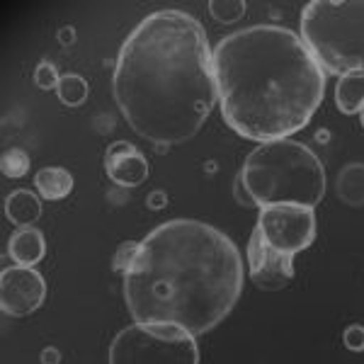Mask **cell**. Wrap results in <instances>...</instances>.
<instances>
[{
  "label": "cell",
  "mask_w": 364,
  "mask_h": 364,
  "mask_svg": "<svg viewBox=\"0 0 364 364\" xmlns=\"http://www.w3.org/2000/svg\"><path fill=\"white\" fill-rule=\"evenodd\" d=\"M34 187H37V195L42 199L56 202V199H63L73 192V175L66 168H58V166L42 168L34 175Z\"/></svg>",
  "instance_id": "4fadbf2b"
},
{
  "label": "cell",
  "mask_w": 364,
  "mask_h": 364,
  "mask_svg": "<svg viewBox=\"0 0 364 364\" xmlns=\"http://www.w3.org/2000/svg\"><path fill=\"white\" fill-rule=\"evenodd\" d=\"M0 170L5 178H25L29 170V156L22 149H8L0 158Z\"/></svg>",
  "instance_id": "ac0fdd59"
},
{
  "label": "cell",
  "mask_w": 364,
  "mask_h": 364,
  "mask_svg": "<svg viewBox=\"0 0 364 364\" xmlns=\"http://www.w3.org/2000/svg\"><path fill=\"white\" fill-rule=\"evenodd\" d=\"M257 231L274 250L296 255L316 240V214L301 204H274L260 209Z\"/></svg>",
  "instance_id": "52a82bcc"
},
{
  "label": "cell",
  "mask_w": 364,
  "mask_h": 364,
  "mask_svg": "<svg viewBox=\"0 0 364 364\" xmlns=\"http://www.w3.org/2000/svg\"><path fill=\"white\" fill-rule=\"evenodd\" d=\"M5 216L17 228H32L42 216V202L32 190H15L5 199Z\"/></svg>",
  "instance_id": "7c38bea8"
},
{
  "label": "cell",
  "mask_w": 364,
  "mask_h": 364,
  "mask_svg": "<svg viewBox=\"0 0 364 364\" xmlns=\"http://www.w3.org/2000/svg\"><path fill=\"white\" fill-rule=\"evenodd\" d=\"M240 185L250 202L260 209L274 204H301L318 207L326 197V168L321 158L291 139L260 144L245 158L240 170Z\"/></svg>",
  "instance_id": "277c9868"
},
{
  "label": "cell",
  "mask_w": 364,
  "mask_h": 364,
  "mask_svg": "<svg viewBox=\"0 0 364 364\" xmlns=\"http://www.w3.org/2000/svg\"><path fill=\"white\" fill-rule=\"evenodd\" d=\"M139 248H141V243H136V240H124V243L117 248L114 257H112V267L117 272L124 274L127 269L134 265V260L139 257Z\"/></svg>",
  "instance_id": "d6986e66"
},
{
  "label": "cell",
  "mask_w": 364,
  "mask_h": 364,
  "mask_svg": "<svg viewBox=\"0 0 364 364\" xmlns=\"http://www.w3.org/2000/svg\"><path fill=\"white\" fill-rule=\"evenodd\" d=\"M46 252V243L42 231L37 228H20L8 240V255L13 257L15 265L34 267Z\"/></svg>",
  "instance_id": "8fae6325"
},
{
  "label": "cell",
  "mask_w": 364,
  "mask_h": 364,
  "mask_svg": "<svg viewBox=\"0 0 364 364\" xmlns=\"http://www.w3.org/2000/svg\"><path fill=\"white\" fill-rule=\"evenodd\" d=\"M61 362V352L56 348H46L42 350V364H58Z\"/></svg>",
  "instance_id": "7402d4cb"
},
{
  "label": "cell",
  "mask_w": 364,
  "mask_h": 364,
  "mask_svg": "<svg viewBox=\"0 0 364 364\" xmlns=\"http://www.w3.org/2000/svg\"><path fill=\"white\" fill-rule=\"evenodd\" d=\"M109 364H199L197 338L173 326H127L109 345Z\"/></svg>",
  "instance_id": "8992f818"
},
{
  "label": "cell",
  "mask_w": 364,
  "mask_h": 364,
  "mask_svg": "<svg viewBox=\"0 0 364 364\" xmlns=\"http://www.w3.org/2000/svg\"><path fill=\"white\" fill-rule=\"evenodd\" d=\"M149 204L154 207V204H163V195H156V197H149Z\"/></svg>",
  "instance_id": "cb8c5ba5"
},
{
  "label": "cell",
  "mask_w": 364,
  "mask_h": 364,
  "mask_svg": "<svg viewBox=\"0 0 364 364\" xmlns=\"http://www.w3.org/2000/svg\"><path fill=\"white\" fill-rule=\"evenodd\" d=\"M343 343H345V348L352 352H364V326H357L355 323V326L345 328Z\"/></svg>",
  "instance_id": "44dd1931"
},
{
  "label": "cell",
  "mask_w": 364,
  "mask_h": 364,
  "mask_svg": "<svg viewBox=\"0 0 364 364\" xmlns=\"http://www.w3.org/2000/svg\"><path fill=\"white\" fill-rule=\"evenodd\" d=\"M112 92L122 117L151 144H185L219 102L214 51L182 10L146 15L117 54Z\"/></svg>",
  "instance_id": "6da1fadb"
},
{
  "label": "cell",
  "mask_w": 364,
  "mask_h": 364,
  "mask_svg": "<svg viewBox=\"0 0 364 364\" xmlns=\"http://www.w3.org/2000/svg\"><path fill=\"white\" fill-rule=\"evenodd\" d=\"M248 274L257 289L279 291L294 282V255L274 250L255 228L248 240Z\"/></svg>",
  "instance_id": "9c48e42d"
},
{
  "label": "cell",
  "mask_w": 364,
  "mask_h": 364,
  "mask_svg": "<svg viewBox=\"0 0 364 364\" xmlns=\"http://www.w3.org/2000/svg\"><path fill=\"white\" fill-rule=\"evenodd\" d=\"M301 39L326 75H364V0L309 3Z\"/></svg>",
  "instance_id": "5b68a950"
},
{
  "label": "cell",
  "mask_w": 364,
  "mask_h": 364,
  "mask_svg": "<svg viewBox=\"0 0 364 364\" xmlns=\"http://www.w3.org/2000/svg\"><path fill=\"white\" fill-rule=\"evenodd\" d=\"M87 80L78 73H63L56 85V97L66 107H80L87 100Z\"/></svg>",
  "instance_id": "2e32d148"
},
{
  "label": "cell",
  "mask_w": 364,
  "mask_h": 364,
  "mask_svg": "<svg viewBox=\"0 0 364 364\" xmlns=\"http://www.w3.org/2000/svg\"><path fill=\"white\" fill-rule=\"evenodd\" d=\"M214 78L224 122L257 144L306 129L326 92V73L301 34L277 25L245 27L221 39Z\"/></svg>",
  "instance_id": "3957f363"
},
{
  "label": "cell",
  "mask_w": 364,
  "mask_h": 364,
  "mask_svg": "<svg viewBox=\"0 0 364 364\" xmlns=\"http://www.w3.org/2000/svg\"><path fill=\"white\" fill-rule=\"evenodd\" d=\"M336 195L352 209L364 207V163H350L338 173Z\"/></svg>",
  "instance_id": "5bb4252c"
},
{
  "label": "cell",
  "mask_w": 364,
  "mask_h": 364,
  "mask_svg": "<svg viewBox=\"0 0 364 364\" xmlns=\"http://www.w3.org/2000/svg\"><path fill=\"white\" fill-rule=\"evenodd\" d=\"M58 39H61V44H70V42H75V29H73V27L61 29V34H58Z\"/></svg>",
  "instance_id": "603a6c76"
},
{
  "label": "cell",
  "mask_w": 364,
  "mask_h": 364,
  "mask_svg": "<svg viewBox=\"0 0 364 364\" xmlns=\"http://www.w3.org/2000/svg\"><path fill=\"white\" fill-rule=\"evenodd\" d=\"M46 299V282L34 267L13 265L0 274V306L3 314L22 318L34 314Z\"/></svg>",
  "instance_id": "ba28073f"
},
{
  "label": "cell",
  "mask_w": 364,
  "mask_h": 364,
  "mask_svg": "<svg viewBox=\"0 0 364 364\" xmlns=\"http://www.w3.org/2000/svg\"><path fill=\"white\" fill-rule=\"evenodd\" d=\"M360 122H362V127H364V107L360 109Z\"/></svg>",
  "instance_id": "d4e9b609"
},
{
  "label": "cell",
  "mask_w": 364,
  "mask_h": 364,
  "mask_svg": "<svg viewBox=\"0 0 364 364\" xmlns=\"http://www.w3.org/2000/svg\"><path fill=\"white\" fill-rule=\"evenodd\" d=\"M58 80H61V75H58L54 63L49 61H42L37 70H34V85L42 87V90H56Z\"/></svg>",
  "instance_id": "ffe728a7"
},
{
  "label": "cell",
  "mask_w": 364,
  "mask_h": 364,
  "mask_svg": "<svg viewBox=\"0 0 364 364\" xmlns=\"http://www.w3.org/2000/svg\"><path fill=\"white\" fill-rule=\"evenodd\" d=\"M105 173L119 187H139L149 178V161L129 141H117L105 154Z\"/></svg>",
  "instance_id": "30bf717a"
},
{
  "label": "cell",
  "mask_w": 364,
  "mask_h": 364,
  "mask_svg": "<svg viewBox=\"0 0 364 364\" xmlns=\"http://www.w3.org/2000/svg\"><path fill=\"white\" fill-rule=\"evenodd\" d=\"M336 102L343 114H360L364 107V75H343L338 78Z\"/></svg>",
  "instance_id": "9a60e30c"
},
{
  "label": "cell",
  "mask_w": 364,
  "mask_h": 364,
  "mask_svg": "<svg viewBox=\"0 0 364 364\" xmlns=\"http://www.w3.org/2000/svg\"><path fill=\"white\" fill-rule=\"evenodd\" d=\"M238 245L216 226L170 219L141 240L124 272V301L134 323L173 326L190 336L214 331L243 291Z\"/></svg>",
  "instance_id": "7a4b0ae2"
},
{
  "label": "cell",
  "mask_w": 364,
  "mask_h": 364,
  "mask_svg": "<svg viewBox=\"0 0 364 364\" xmlns=\"http://www.w3.org/2000/svg\"><path fill=\"white\" fill-rule=\"evenodd\" d=\"M209 13L221 25H231V22H238L245 15V3L243 0H211Z\"/></svg>",
  "instance_id": "e0dca14e"
}]
</instances>
